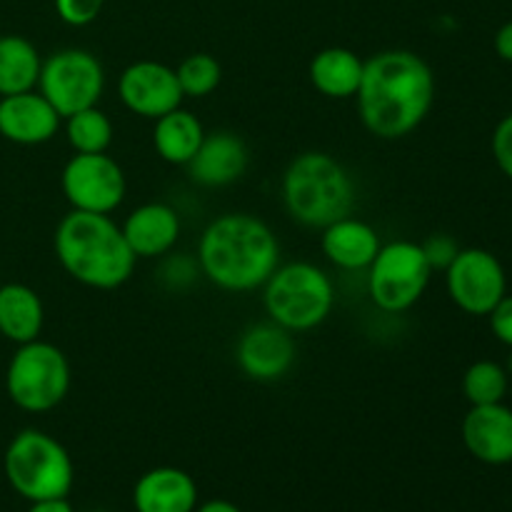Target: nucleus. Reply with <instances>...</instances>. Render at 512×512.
<instances>
[{
	"mask_svg": "<svg viewBox=\"0 0 512 512\" xmlns=\"http://www.w3.org/2000/svg\"><path fill=\"white\" fill-rule=\"evenodd\" d=\"M495 53L505 63H512V20L500 25V30L495 33Z\"/></svg>",
	"mask_w": 512,
	"mask_h": 512,
	"instance_id": "31",
	"label": "nucleus"
},
{
	"mask_svg": "<svg viewBox=\"0 0 512 512\" xmlns=\"http://www.w3.org/2000/svg\"><path fill=\"white\" fill-rule=\"evenodd\" d=\"M28 512H73V505L68 503V498L35 500V503H30Z\"/></svg>",
	"mask_w": 512,
	"mask_h": 512,
	"instance_id": "32",
	"label": "nucleus"
},
{
	"mask_svg": "<svg viewBox=\"0 0 512 512\" xmlns=\"http://www.w3.org/2000/svg\"><path fill=\"white\" fill-rule=\"evenodd\" d=\"M283 203L290 218L305 228H320L353 213L355 183L333 155L310 150L285 168Z\"/></svg>",
	"mask_w": 512,
	"mask_h": 512,
	"instance_id": "4",
	"label": "nucleus"
},
{
	"mask_svg": "<svg viewBox=\"0 0 512 512\" xmlns=\"http://www.w3.org/2000/svg\"><path fill=\"white\" fill-rule=\"evenodd\" d=\"M433 268L415 240L380 245L368 268V295L383 313H405L428 290Z\"/></svg>",
	"mask_w": 512,
	"mask_h": 512,
	"instance_id": "8",
	"label": "nucleus"
},
{
	"mask_svg": "<svg viewBox=\"0 0 512 512\" xmlns=\"http://www.w3.org/2000/svg\"><path fill=\"white\" fill-rule=\"evenodd\" d=\"M185 98H208L223 80V68L208 53H193L175 68Z\"/></svg>",
	"mask_w": 512,
	"mask_h": 512,
	"instance_id": "26",
	"label": "nucleus"
},
{
	"mask_svg": "<svg viewBox=\"0 0 512 512\" xmlns=\"http://www.w3.org/2000/svg\"><path fill=\"white\" fill-rule=\"evenodd\" d=\"M355 100L370 133L383 140L405 138L433 110V68L413 50H383L365 60Z\"/></svg>",
	"mask_w": 512,
	"mask_h": 512,
	"instance_id": "1",
	"label": "nucleus"
},
{
	"mask_svg": "<svg viewBox=\"0 0 512 512\" xmlns=\"http://www.w3.org/2000/svg\"><path fill=\"white\" fill-rule=\"evenodd\" d=\"M490 330L503 345L512 348V295H505L493 310H490Z\"/></svg>",
	"mask_w": 512,
	"mask_h": 512,
	"instance_id": "30",
	"label": "nucleus"
},
{
	"mask_svg": "<svg viewBox=\"0 0 512 512\" xmlns=\"http://www.w3.org/2000/svg\"><path fill=\"white\" fill-rule=\"evenodd\" d=\"M45 325V308L30 285L5 283L0 288V335L23 345L38 340Z\"/></svg>",
	"mask_w": 512,
	"mask_h": 512,
	"instance_id": "20",
	"label": "nucleus"
},
{
	"mask_svg": "<svg viewBox=\"0 0 512 512\" xmlns=\"http://www.w3.org/2000/svg\"><path fill=\"white\" fill-rule=\"evenodd\" d=\"M135 258H160L180 238V215L168 203H143L120 225Z\"/></svg>",
	"mask_w": 512,
	"mask_h": 512,
	"instance_id": "18",
	"label": "nucleus"
},
{
	"mask_svg": "<svg viewBox=\"0 0 512 512\" xmlns=\"http://www.w3.org/2000/svg\"><path fill=\"white\" fill-rule=\"evenodd\" d=\"M63 118L40 93L0 98V135L15 145H43L58 135Z\"/></svg>",
	"mask_w": 512,
	"mask_h": 512,
	"instance_id": "14",
	"label": "nucleus"
},
{
	"mask_svg": "<svg viewBox=\"0 0 512 512\" xmlns=\"http://www.w3.org/2000/svg\"><path fill=\"white\" fill-rule=\"evenodd\" d=\"M3 468L10 488L30 503L68 498L73 488L75 470L68 450L43 430H20L5 450Z\"/></svg>",
	"mask_w": 512,
	"mask_h": 512,
	"instance_id": "6",
	"label": "nucleus"
},
{
	"mask_svg": "<svg viewBox=\"0 0 512 512\" xmlns=\"http://www.w3.org/2000/svg\"><path fill=\"white\" fill-rule=\"evenodd\" d=\"M185 168H188L193 183L203 185V188H225L243 178L248 170V145L228 130H218L210 135L205 133L198 153Z\"/></svg>",
	"mask_w": 512,
	"mask_h": 512,
	"instance_id": "16",
	"label": "nucleus"
},
{
	"mask_svg": "<svg viewBox=\"0 0 512 512\" xmlns=\"http://www.w3.org/2000/svg\"><path fill=\"white\" fill-rule=\"evenodd\" d=\"M135 512H195L198 485L180 468H153L133 488Z\"/></svg>",
	"mask_w": 512,
	"mask_h": 512,
	"instance_id": "19",
	"label": "nucleus"
},
{
	"mask_svg": "<svg viewBox=\"0 0 512 512\" xmlns=\"http://www.w3.org/2000/svg\"><path fill=\"white\" fill-rule=\"evenodd\" d=\"M265 313L290 333H308L323 325L335 308V285L323 268L295 260L275 268L263 285Z\"/></svg>",
	"mask_w": 512,
	"mask_h": 512,
	"instance_id": "5",
	"label": "nucleus"
},
{
	"mask_svg": "<svg viewBox=\"0 0 512 512\" xmlns=\"http://www.w3.org/2000/svg\"><path fill=\"white\" fill-rule=\"evenodd\" d=\"M55 258L65 273L93 290H115L135 273V253L110 215L70 210L53 235Z\"/></svg>",
	"mask_w": 512,
	"mask_h": 512,
	"instance_id": "3",
	"label": "nucleus"
},
{
	"mask_svg": "<svg viewBox=\"0 0 512 512\" xmlns=\"http://www.w3.org/2000/svg\"><path fill=\"white\" fill-rule=\"evenodd\" d=\"M105 70L90 50L65 48L43 60L38 93L58 110L60 118L93 108L103 98Z\"/></svg>",
	"mask_w": 512,
	"mask_h": 512,
	"instance_id": "9",
	"label": "nucleus"
},
{
	"mask_svg": "<svg viewBox=\"0 0 512 512\" xmlns=\"http://www.w3.org/2000/svg\"><path fill=\"white\" fill-rule=\"evenodd\" d=\"M280 265V243L265 220L225 213L198 240V268L225 293H250L268 283Z\"/></svg>",
	"mask_w": 512,
	"mask_h": 512,
	"instance_id": "2",
	"label": "nucleus"
},
{
	"mask_svg": "<svg viewBox=\"0 0 512 512\" xmlns=\"http://www.w3.org/2000/svg\"><path fill=\"white\" fill-rule=\"evenodd\" d=\"M40 68L43 58L28 38L0 35V98L38 88Z\"/></svg>",
	"mask_w": 512,
	"mask_h": 512,
	"instance_id": "23",
	"label": "nucleus"
},
{
	"mask_svg": "<svg viewBox=\"0 0 512 512\" xmlns=\"http://www.w3.org/2000/svg\"><path fill=\"white\" fill-rule=\"evenodd\" d=\"M445 285L450 300L468 315H490L508 295L503 263L485 248H460L445 268Z\"/></svg>",
	"mask_w": 512,
	"mask_h": 512,
	"instance_id": "11",
	"label": "nucleus"
},
{
	"mask_svg": "<svg viewBox=\"0 0 512 512\" xmlns=\"http://www.w3.org/2000/svg\"><path fill=\"white\" fill-rule=\"evenodd\" d=\"M195 512H243L238 505H233L230 500H208L205 505H200Z\"/></svg>",
	"mask_w": 512,
	"mask_h": 512,
	"instance_id": "33",
	"label": "nucleus"
},
{
	"mask_svg": "<svg viewBox=\"0 0 512 512\" xmlns=\"http://www.w3.org/2000/svg\"><path fill=\"white\" fill-rule=\"evenodd\" d=\"M365 60L350 48H325L310 60V83L320 95L333 100H348L358 95Z\"/></svg>",
	"mask_w": 512,
	"mask_h": 512,
	"instance_id": "21",
	"label": "nucleus"
},
{
	"mask_svg": "<svg viewBox=\"0 0 512 512\" xmlns=\"http://www.w3.org/2000/svg\"><path fill=\"white\" fill-rule=\"evenodd\" d=\"M235 360L250 380L275 383L293 370L298 360V345H295L293 333L280 328L273 320L255 323L240 335Z\"/></svg>",
	"mask_w": 512,
	"mask_h": 512,
	"instance_id": "13",
	"label": "nucleus"
},
{
	"mask_svg": "<svg viewBox=\"0 0 512 512\" xmlns=\"http://www.w3.org/2000/svg\"><path fill=\"white\" fill-rule=\"evenodd\" d=\"M463 443L480 463H512V410L505 403L470 405L463 418Z\"/></svg>",
	"mask_w": 512,
	"mask_h": 512,
	"instance_id": "15",
	"label": "nucleus"
},
{
	"mask_svg": "<svg viewBox=\"0 0 512 512\" xmlns=\"http://www.w3.org/2000/svg\"><path fill=\"white\" fill-rule=\"evenodd\" d=\"M53 5L63 23L73 25V28H85L98 18L105 0H53Z\"/></svg>",
	"mask_w": 512,
	"mask_h": 512,
	"instance_id": "27",
	"label": "nucleus"
},
{
	"mask_svg": "<svg viewBox=\"0 0 512 512\" xmlns=\"http://www.w3.org/2000/svg\"><path fill=\"white\" fill-rule=\"evenodd\" d=\"M70 378L63 350L38 338L18 345L5 370V390L25 413H48L68 398Z\"/></svg>",
	"mask_w": 512,
	"mask_h": 512,
	"instance_id": "7",
	"label": "nucleus"
},
{
	"mask_svg": "<svg viewBox=\"0 0 512 512\" xmlns=\"http://www.w3.org/2000/svg\"><path fill=\"white\" fill-rule=\"evenodd\" d=\"M205 138V128L183 105L160 115L153 128L155 153L170 165H188Z\"/></svg>",
	"mask_w": 512,
	"mask_h": 512,
	"instance_id": "22",
	"label": "nucleus"
},
{
	"mask_svg": "<svg viewBox=\"0 0 512 512\" xmlns=\"http://www.w3.org/2000/svg\"><path fill=\"white\" fill-rule=\"evenodd\" d=\"M113 133V120L98 105L65 118V138L75 153H108Z\"/></svg>",
	"mask_w": 512,
	"mask_h": 512,
	"instance_id": "24",
	"label": "nucleus"
},
{
	"mask_svg": "<svg viewBox=\"0 0 512 512\" xmlns=\"http://www.w3.org/2000/svg\"><path fill=\"white\" fill-rule=\"evenodd\" d=\"M420 245H423V253H425V258H428L433 273L435 270H443L445 273V268H448V265L455 260V255L460 253V245L455 243L450 235H443V233L430 235V238Z\"/></svg>",
	"mask_w": 512,
	"mask_h": 512,
	"instance_id": "28",
	"label": "nucleus"
},
{
	"mask_svg": "<svg viewBox=\"0 0 512 512\" xmlns=\"http://www.w3.org/2000/svg\"><path fill=\"white\" fill-rule=\"evenodd\" d=\"M493 158L505 178L512 180V113L505 115L493 130Z\"/></svg>",
	"mask_w": 512,
	"mask_h": 512,
	"instance_id": "29",
	"label": "nucleus"
},
{
	"mask_svg": "<svg viewBox=\"0 0 512 512\" xmlns=\"http://www.w3.org/2000/svg\"><path fill=\"white\" fill-rule=\"evenodd\" d=\"M380 240L378 230L365 220L355 218L353 213L335 223L325 225L320 235V250L330 265L345 270V273H360L368 270L378 255Z\"/></svg>",
	"mask_w": 512,
	"mask_h": 512,
	"instance_id": "17",
	"label": "nucleus"
},
{
	"mask_svg": "<svg viewBox=\"0 0 512 512\" xmlns=\"http://www.w3.org/2000/svg\"><path fill=\"white\" fill-rule=\"evenodd\" d=\"M508 370L512 373V355H510V363H508Z\"/></svg>",
	"mask_w": 512,
	"mask_h": 512,
	"instance_id": "34",
	"label": "nucleus"
},
{
	"mask_svg": "<svg viewBox=\"0 0 512 512\" xmlns=\"http://www.w3.org/2000/svg\"><path fill=\"white\" fill-rule=\"evenodd\" d=\"M118 98L133 115L158 120L160 115L180 108L185 95L170 65L158 60H135L120 73Z\"/></svg>",
	"mask_w": 512,
	"mask_h": 512,
	"instance_id": "12",
	"label": "nucleus"
},
{
	"mask_svg": "<svg viewBox=\"0 0 512 512\" xmlns=\"http://www.w3.org/2000/svg\"><path fill=\"white\" fill-rule=\"evenodd\" d=\"M508 393V370L493 360H478L463 375V395L470 405L503 403Z\"/></svg>",
	"mask_w": 512,
	"mask_h": 512,
	"instance_id": "25",
	"label": "nucleus"
},
{
	"mask_svg": "<svg viewBox=\"0 0 512 512\" xmlns=\"http://www.w3.org/2000/svg\"><path fill=\"white\" fill-rule=\"evenodd\" d=\"M60 188L73 210L110 215L123 205L128 180L108 153H75L60 173Z\"/></svg>",
	"mask_w": 512,
	"mask_h": 512,
	"instance_id": "10",
	"label": "nucleus"
}]
</instances>
